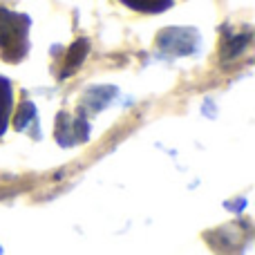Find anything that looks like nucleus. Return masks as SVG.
I'll return each instance as SVG.
<instances>
[{"mask_svg":"<svg viewBox=\"0 0 255 255\" xmlns=\"http://www.w3.org/2000/svg\"><path fill=\"white\" fill-rule=\"evenodd\" d=\"M88 49H90V45H88V40H85V38H79L74 45H72L70 52H67V61H65L67 70L63 72V76H67L72 70H76V67L83 63V58L88 56Z\"/></svg>","mask_w":255,"mask_h":255,"instance_id":"nucleus-1","label":"nucleus"},{"mask_svg":"<svg viewBox=\"0 0 255 255\" xmlns=\"http://www.w3.org/2000/svg\"><path fill=\"white\" fill-rule=\"evenodd\" d=\"M134 9H154V4H159V0H124Z\"/></svg>","mask_w":255,"mask_h":255,"instance_id":"nucleus-4","label":"nucleus"},{"mask_svg":"<svg viewBox=\"0 0 255 255\" xmlns=\"http://www.w3.org/2000/svg\"><path fill=\"white\" fill-rule=\"evenodd\" d=\"M13 20H16V18H13L11 13H9V11H2V9H0V45H2V47L11 43Z\"/></svg>","mask_w":255,"mask_h":255,"instance_id":"nucleus-2","label":"nucleus"},{"mask_svg":"<svg viewBox=\"0 0 255 255\" xmlns=\"http://www.w3.org/2000/svg\"><path fill=\"white\" fill-rule=\"evenodd\" d=\"M247 43H249V36H240V38H235L233 43H231L229 47L224 49V56H235V54H240Z\"/></svg>","mask_w":255,"mask_h":255,"instance_id":"nucleus-3","label":"nucleus"}]
</instances>
